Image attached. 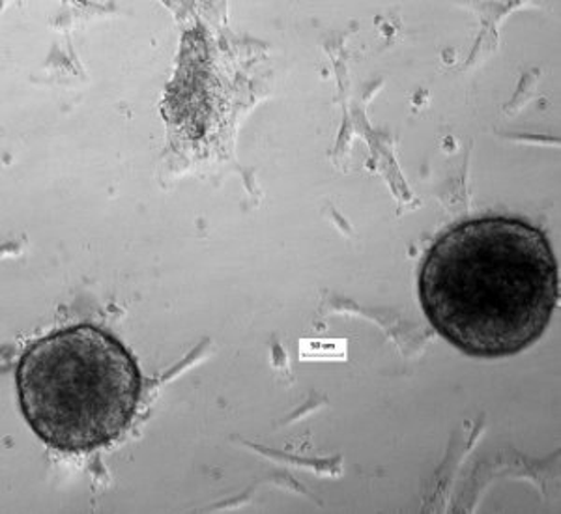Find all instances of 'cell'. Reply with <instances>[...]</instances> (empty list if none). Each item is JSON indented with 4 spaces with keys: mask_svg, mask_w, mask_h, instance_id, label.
Returning <instances> with one entry per match:
<instances>
[{
    "mask_svg": "<svg viewBox=\"0 0 561 514\" xmlns=\"http://www.w3.org/2000/svg\"><path fill=\"white\" fill-rule=\"evenodd\" d=\"M417 288L428 322L455 349L505 357L549 328L560 275L541 229L517 217H481L455 225L433 243Z\"/></svg>",
    "mask_w": 561,
    "mask_h": 514,
    "instance_id": "6da1fadb",
    "label": "cell"
},
{
    "mask_svg": "<svg viewBox=\"0 0 561 514\" xmlns=\"http://www.w3.org/2000/svg\"><path fill=\"white\" fill-rule=\"evenodd\" d=\"M21 412L60 453H90L121 438L139 407L137 359L108 331L77 324L31 344L15 370Z\"/></svg>",
    "mask_w": 561,
    "mask_h": 514,
    "instance_id": "7a4b0ae2",
    "label": "cell"
}]
</instances>
